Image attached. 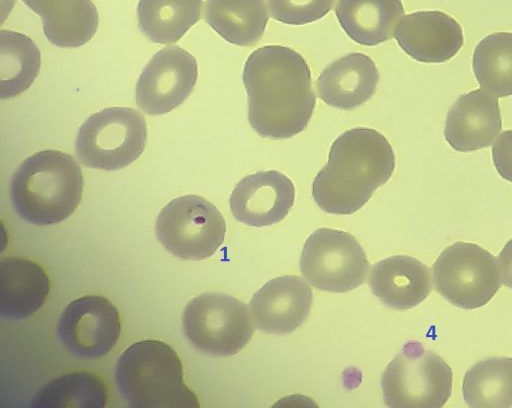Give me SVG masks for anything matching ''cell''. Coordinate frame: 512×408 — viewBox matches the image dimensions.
Returning <instances> with one entry per match:
<instances>
[{
  "label": "cell",
  "mask_w": 512,
  "mask_h": 408,
  "mask_svg": "<svg viewBox=\"0 0 512 408\" xmlns=\"http://www.w3.org/2000/svg\"><path fill=\"white\" fill-rule=\"evenodd\" d=\"M394 37L400 48L416 61L443 63L464 43L460 24L442 11H417L399 21Z\"/></svg>",
  "instance_id": "9a60e30c"
},
{
  "label": "cell",
  "mask_w": 512,
  "mask_h": 408,
  "mask_svg": "<svg viewBox=\"0 0 512 408\" xmlns=\"http://www.w3.org/2000/svg\"><path fill=\"white\" fill-rule=\"evenodd\" d=\"M43 22L48 41L62 48L88 43L98 29L99 14L92 0H21Z\"/></svg>",
  "instance_id": "ffe728a7"
},
{
  "label": "cell",
  "mask_w": 512,
  "mask_h": 408,
  "mask_svg": "<svg viewBox=\"0 0 512 408\" xmlns=\"http://www.w3.org/2000/svg\"><path fill=\"white\" fill-rule=\"evenodd\" d=\"M242 81L247 115L261 137L289 139L308 125L315 108L311 73L304 57L282 45H266L246 59Z\"/></svg>",
  "instance_id": "6da1fadb"
},
{
  "label": "cell",
  "mask_w": 512,
  "mask_h": 408,
  "mask_svg": "<svg viewBox=\"0 0 512 408\" xmlns=\"http://www.w3.org/2000/svg\"><path fill=\"white\" fill-rule=\"evenodd\" d=\"M121 322L117 307L107 298L85 295L70 302L58 324L61 343L72 354L96 358L108 354L117 343Z\"/></svg>",
  "instance_id": "7c38bea8"
},
{
  "label": "cell",
  "mask_w": 512,
  "mask_h": 408,
  "mask_svg": "<svg viewBox=\"0 0 512 408\" xmlns=\"http://www.w3.org/2000/svg\"><path fill=\"white\" fill-rule=\"evenodd\" d=\"M502 128L497 97L485 90L462 94L449 109L444 138L458 152H472L488 147Z\"/></svg>",
  "instance_id": "2e32d148"
},
{
  "label": "cell",
  "mask_w": 512,
  "mask_h": 408,
  "mask_svg": "<svg viewBox=\"0 0 512 408\" xmlns=\"http://www.w3.org/2000/svg\"><path fill=\"white\" fill-rule=\"evenodd\" d=\"M464 402L472 408L512 407V357H489L464 375Z\"/></svg>",
  "instance_id": "cb8c5ba5"
},
{
  "label": "cell",
  "mask_w": 512,
  "mask_h": 408,
  "mask_svg": "<svg viewBox=\"0 0 512 408\" xmlns=\"http://www.w3.org/2000/svg\"><path fill=\"white\" fill-rule=\"evenodd\" d=\"M452 381L443 358L410 340L382 374L383 400L391 408H440L451 396Z\"/></svg>",
  "instance_id": "5b68a950"
},
{
  "label": "cell",
  "mask_w": 512,
  "mask_h": 408,
  "mask_svg": "<svg viewBox=\"0 0 512 408\" xmlns=\"http://www.w3.org/2000/svg\"><path fill=\"white\" fill-rule=\"evenodd\" d=\"M404 14L401 0H338L337 20L354 42L376 46L391 39Z\"/></svg>",
  "instance_id": "44dd1931"
},
{
  "label": "cell",
  "mask_w": 512,
  "mask_h": 408,
  "mask_svg": "<svg viewBox=\"0 0 512 408\" xmlns=\"http://www.w3.org/2000/svg\"><path fill=\"white\" fill-rule=\"evenodd\" d=\"M492 160L498 174L512 183V130H506L492 145Z\"/></svg>",
  "instance_id": "f1b7e54d"
},
{
  "label": "cell",
  "mask_w": 512,
  "mask_h": 408,
  "mask_svg": "<svg viewBox=\"0 0 512 408\" xmlns=\"http://www.w3.org/2000/svg\"><path fill=\"white\" fill-rule=\"evenodd\" d=\"M155 232L159 242L175 257L199 261L211 257L222 245L226 221L207 199L186 195L162 208Z\"/></svg>",
  "instance_id": "ba28073f"
},
{
  "label": "cell",
  "mask_w": 512,
  "mask_h": 408,
  "mask_svg": "<svg viewBox=\"0 0 512 408\" xmlns=\"http://www.w3.org/2000/svg\"><path fill=\"white\" fill-rule=\"evenodd\" d=\"M380 79L375 62L364 53H349L329 64L319 75V98L330 107L350 110L367 102Z\"/></svg>",
  "instance_id": "e0dca14e"
},
{
  "label": "cell",
  "mask_w": 512,
  "mask_h": 408,
  "mask_svg": "<svg viewBox=\"0 0 512 408\" xmlns=\"http://www.w3.org/2000/svg\"><path fill=\"white\" fill-rule=\"evenodd\" d=\"M107 403V390L96 375L70 372L50 380L33 397V408H102Z\"/></svg>",
  "instance_id": "484cf974"
},
{
  "label": "cell",
  "mask_w": 512,
  "mask_h": 408,
  "mask_svg": "<svg viewBox=\"0 0 512 408\" xmlns=\"http://www.w3.org/2000/svg\"><path fill=\"white\" fill-rule=\"evenodd\" d=\"M312 301V290L305 280L296 275H284L258 289L249 302V309L259 331L285 335L306 321Z\"/></svg>",
  "instance_id": "4fadbf2b"
},
{
  "label": "cell",
  "mask_w": 512,
  "mask_h": 408,
  "mask_svg": "<svg viewBox=\"0 0 512 408\" xmlns=\"http://www.w3.org/2000/svg\"><path fill=\"white\" fill-rule=\"evenodd\" d=\"M295 187L283 173L258 171L242 178L234 187L229 205L234 218L252 227L282 221L294 204Z\"/></svg>",
  "instance_id": "5bb4252c"
},
{
  "label": "cell",
  "mask_w": 512,
  "mask_h": 408,
  "mask_svg": "<svg viewBox=\"0 0 512 408\" xmlns=\"http://www.w3.org/2000/svg\"><path fill=\"white\" fill-rule=\"evenodd\" d=\"M83 173L76 160L59 150L26 158L9 182L15 212L27 222L54 225L69 218L82 199Z\"/></svg>",
  "instance_id": "3957f363"
},
{
  "label": "cell",
  "mask_w": 512,
  "mask_h": 408,
  "mask_svg": "<svg viewBox=\"0 0 512 408\" xmlns=\"http://www.w3.org/2000/svg\"><path fill=\"white\" fill-rule=\"evenodd\" d=\"M204 18L224 40L244 47L260 40L269 16L264 0H207Z\"/></svg>",
  "instance_id": "7402d4cb"
},
{
  "label": "cell",
  "mask_w": 512,
  "mask_h": 408,
  "mask_svg": "<svg viewBox=\"0 0 512 408\" xmlns=\"http://www.w3.org/2000/svg\"><path fill=\"white\" fill-rule=\"evenodd\" d=\"M299 266L314 288L345 293L364 282L369 262L354 236L342 230L320 228L307 238Z\"/></svg>",
  "instance_id": "30bf717a"
},
{
  "label": "cell",
  "mask_w": 512,
  "mask_h": 408,
  "mask_svg": "<svg viewBox=\"0 0 512 408\" xmlns=\"http://www.w3.org/2000/svg\"><path fill=\"white\" fill-rule=\"evenodd\" d=\"M368 283L373 294L395 310L419 305L432 289L429 268L407 255H394L376 262Z\"/></svg>",
  "instance_id": "ac0fdd59"
},
{
  "label": "cell",
  "mask_w": 512,
  "mask_h": 408,
  "mask_svg": "<svg viewBox=\"0 0 512 408\" xmlns=\"http://www.w3.org/2000/svg\"><path fill=\"white\" fill-rule=\"evenodd\" d=\"M184 334L200 352L218 357L240 352L254 333L247 306L237 298L206 292L193 298L182 315Z\"/></svg>",
  "instance_id": "52a82bcc"
},
{
  "label": "cell",
  "mask_w": 512,
  "mask_h": 408,
  "mask_svg": "<svg viewBox=\"0 0 512 408\" xmlns=\"http://www.w3.org/2000/svg\"><path fill=\"white\" fill-rule=\"evenodd\" d=\"M202 0H139L138 26L152 42L180 40L200 19Z\"/></svg>",
  "instance_id": "603a6c76"
},
{
  "label": "cell",
  "mask_w": 512,
  "mask_h": 408,
  "mask_svg": "<svg viewBox=\"0 0 512 408\" xmlns=\"http://www.w3.org/2000/svg\"><path fill=\"white\" fill-rule=\"evenodd\" d=\"M273 19L288 25H305L323 18L335 0H267Z\"/></svg>",
  "instance_id": "83f0119b"
},
{
  "label": "cell",
  "mask_w": 512,
  "mask_h": 408,
  "mask_svg": "<svg viewBox=\"0 0 512 408\" xmlns=\"http://www.w3.org/2000/svg\"><path fill=\"white\" fill-rule=\"evenodd\" d=\"M432 272L437 292L461 309L485 306L501 286L495 257L475 243L458 241L446 247Z\"/></svg>",
  "instance_id": "9c48e42d"
},
{
  "label": "cell",
  "mask_w": 512,
  "mask_h": 408,
  "mask_svg": "<svg viewBox=\"0 0 512 408\" xmlns=\"http://www.w3.org/2000/svg\"><path fill=\"white\" fill-rule=\"evenodd\" d=\"M50 280L36 262L22 257L0 261V314L20 320L33 315L45 302Z\"/></svg>",
  "instance_id": "d6986e66"
},
{
  "label": "cell",
  "mask_w": 512,
  "mask_h": 408,
  "mask_svg": "<svg viewBox=\"0 0 512 408\" xmlns=\"http://www.w3.org/2000/svg\"><path fill=\"white\" fill-rule=\"evenodd\" d=\"M198 77L197 62L180 46L158 51L141 72L135 88L138 107L149 115H163L182 104Z\"/></svg>",
  "instance_id": "8fae6325"
},
{
  "label": "cell",
  "mask_w": 512,
  "mask_h": 408,
  "mask_svg": "<svg viewBox=\"0 0 512 408\" xmlns=\"http://www.w3.org/2000/svg\"><path fill=\"white\" fill-rule=\"evenodd\" d=\"M498 269L503 284L512 289V238L499 253Z\"/></svg>",
  "instance_id": "f546056e"
},
{
  "label": "cell",
  "mask_w": 512,
  "mask_h": 408,
  "mask_svg": "<svg viewBox=\"0 0 512 408\" xmlns=\"http://www.w3.org/2000/svg\"><path fill=\"white\" fill-rule=\"evenodd\" d=\"M395 153L388 139L369 127H355L331 144L326 165L312 182L318 207L330 214L360 210L395 170Z\"/></svg>",
  "instance_id": "7a4b0ae2"
},
{
  "label": "cell",
  "mask_w": 512,
  "mask_h": 408,
  "mask_svg": "<svg viewBox=\"0 0 512 408\" xmlns=\"http://www.w3.org/2000/svg\"><path fill=\"white\" fill-rule=\"evenodd\" d=\"M183 376L178 354L156 339L133 343L115 366L117 389L133 408L199 407Z\"/></svg>",
  "instance_id": "277c9868"
},
{
  "label": "cell",
  "mask_w": 512,
  "mask_h": 408,
  "mask_svg": "<svg viewBox=\"0 0 512 408\" xmlns=\"http://www.w3.org/2000/svg\"><path fill=\"white\" fill-rule=\"evenodd\" d=\"M147 124L134 108L114 106L89 116L79 127L75 153L86 167L116 171L133 163L144 151Z\"/></svg>",
  "instance_id": "8992f818"
},
{
  "label": "cell",
  "mask_w": 512,
  "mask_h": 408,
  "mask_svg": "<svg viewBox=\"0 0 512 408\" xmlns=\"http://www.w3.org/2000/svg\"><path fill=\"white\" fill-rule=\"evenodd\" d=\"M41 66V55L28 36L10 31L0 32V97L8 99L26 91Z\"/></svg>",
  "instance_id": "d4e9b609"
},
{
  "label": "cell",
  "mask_w": 512,
  "mask_h": 408,
  "mask_svg": "<svg viewBox=\"0 0 512 408\" xmlns=\"http://www.w3.org/2000/svg\"><path fill=\"white\" fill-rule=\"evenodd\" d=\"M472 66L483 90L497 98L512 96V32L484 37L474 50Z\"/></svg>",
  "instance_id": "4316f807"
}]
</instances>
